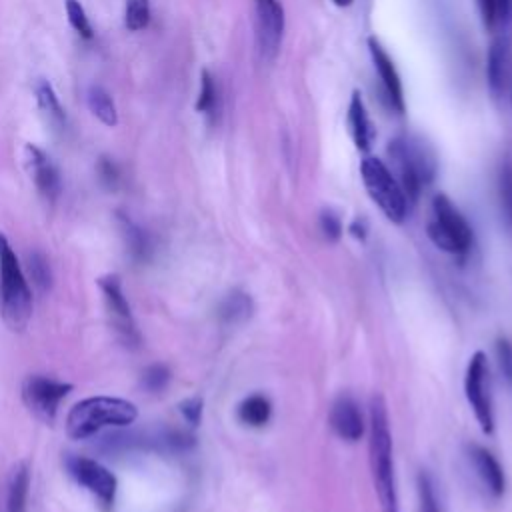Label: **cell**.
Listing matches in <instances>:
<instances>
[{"instance_id": "cell-1", "label": "cell", "mask_w": 512, "mask_h": 512, "mask_svg": "<svg viewBox=\"0 0 512 512\" xmlns=\"http://www.w3.org/2000/svg\"><path fill=\"white\" fill-rule=\"evenodd\" d=\"M368 454L374 490L382 512H400L398 488L392 458V434L388 422L386 402L380 394L370 400V424H368Z\"/></svg>"}, {"instance_id": "cell-2", "label": "cell", "mask_w": 512, "mask_h": 512, "mask_svg": "<svg viewBox=\"0 0 512 512\" xmlns=\"http://www.w3.org/2000/svg\"><path fill=\"white\" fill-rule=\"evenodd\" d=\"M388 156L392 160V174L404 190L410 204H414L420 192L436 178L434 152L414 136H398L388 142Z\"/></svg>"}, {"instance_id": "cell-3", "label": "cell", "mask_w": 512, "mask_h": 512, "mask_svg": "<svg viewBox=\"0 0 512 512\" xmlns=\"http://www.w3.org/2000/svg\"><path fill=\"white\" fill-rule=\"evenodd\" d=\"M134 402L114 396H90L76 402L66 416V432L74 440H84L104 428L128 426L136 420Z\"/></svg>"}, {"instance_id": "cell-4", "label": "cell", "mask_w": 512, "mask_h": 512, "mask_svg": "<svg viewBox=\"0 0 512 512\" xmlns=\"http://www.w3.org/2000/svg\"><path fill=\"white\" fill-rule=\"evenodd\" d=\"M0 308L12 330H24L32 316V290L18 264V258L0 232Z\"/></svg>"}, {"instance_id": "cell-5", "label": "cell", "mask_w": 512, "mask_h": 512, "mask_svg": "<svg viewBox=\"0 0 512 512\" xmlns=\"http://www.w3.org/2000/svg\"><path fill=\"white\" fill-rule=\"evenodd\" d=\"M426 232L436 248L452 256H466L474 244L472 226L446 194L432 198Z\"/></svg>"}, {"instance_id": "cell-6", "label": "cell", "mask_w": 512, "mask_h": 512, "mask_svg": "<svg viewBox=\"0 0 512 512\" xmlns=\"http://www.w3.org/2000/svg\"><path fill=\"white\" fill-rule=\"evenodd\" d=\"M360 176L368 196L384 212V216L396 224L404 222L410 202L390 168L380 158L366 156L360 162Z\"/></svg>"}, {"instance_id": "cell-7", "label": "cell", "mask_w": 512, "mask_h": 512, "mask_svg": "<svg viewBox=\"0 0 512 512\" xmlns=\"http://www.w3.org/2000/svg\"><path fill=\"white\" fill-rule=\"evenodd\" d=\"M464 392L482 432L492 434L494 408H492V394H490V372H488V358L482 350L470 356V362L466 366V376H464Z\"/></svg>"}, {"instance_id": "cell-8", "label": "cell", "mask_w": 512, "mask_h": 512, "mask_svg": "<svg viewBox=\"0 0 512 512\" xmlns=\"http://www.w3.org/2000/svg\"><path fill=\"white\" fill-rule=\"evenodd\" d=\"M66 468L80 486H84L90 494L96 496L104 510H110L114 506L118 480L104 464L92 458L70 454L66 456Z\"/></svg>"}, {"instance_id": "cell-9", "label": "cell", "mask_w": 512, "mask_h": 512, "mask_svg": "<svg viewBox=\"0 0 512 512\" xmlns=\"http://www.w3.org/2000/svg\"><path fill=\"white\" fill-rule=\"evenodd\" d=\"M98 286L104 294L106 310L110 314V320H112V326H114L118 338L128 348H138L142 338H140V330L134 322L128 298L124 296L120 276L118 274H106V276L98 278Z\"/></svg>"}, {"instance_id": "cell-10", "label": "cell", "mask_w": 512, "mask_h": 512, "mask_svg": "<svg viewBox=\"0 0 512 512\" xmlns=\"http://www.w3.org/2000/svg\"><path fill=\"white\" fill-rule=\"evenodd\" d=\"M72 390V384L60 382L50 376L34 374L28 376L22 384V398L24 404L32 414H36L44 422H52L58 414L60 402Z\"/></svg>"}, {"instance_id": "cell-11", "label": "cell", "mask_w": 512, "mask_h": 512, "mask_svg": "<svg viewBox=\"0 0 512 512\" xmlns=\"http://www.w3.org/2000/svg\"><path fill=\"white\" fill-rule=\"evenodd\" d=\"M256 22V44L264 62L278 54L284 36V8L280 0H252Z\"/></svg>"}, {"instance_id": "cell-12", "label": "cell", "mask_w": 512, "mask_h": 512, "mask_svg": "<svg viewBox=\"0 0 512 512\" xmlns=\"http://www.w3.org/2000/svg\"><path fill=\"white\" fill-rule=\"evenodd\" d=\"M330 428L344 442H358L364 436V418L358 402L350 394H340L334 398L328 416Z\"/></svg>"}, {"instance_id": "cell-13", "label": "cell", "mask_w": 512, "mask_h": 512, "mask_svg": "<svg viewBox=\"0 0 512 512\" xmlns=\"http://www.w3.org/2000/svg\"><path fill=\"white\" fill-rule=\"evenodd\" d=\"M24 158H26V164L30 168V174L34 178L38 192L48 202H54L62 190V178H60L58 166L50 160V156L44 150H40L34 144H26Z\"/></svg>"}, {"instance_id": "cell-14", "label": "cell", "mask_w": 512, "mask_h": 512, "mask_svg": "<svg viewBox=\"0 0 512 512\" xmlns=\"http://www.w3.org/2000/svg\"><path fill=\"white\" fill-rule=\"evenodd\" d=\"M368 50H370V56H372L374 70L378 72L382 88H384V92L390 100V106L398 112H404V90H402L400 74H398L392 58L388 56V52L384 50L380 40L374 38V36L368 38Z\"/></svg>"}, {"instance_id": "cell-15", "label": "cell", "mask_w": 512, "mask_h": 512, "mask_svg": "<svg viewBox=\"0 0 512 512\" xmlns=\"http://www.w3.org/2000/svg\"><path fill=\"white\" fill-rule=\"evenodd\" d=\"M466 454H468L470 466L474 468L476 476L486 486V490L492 496L500 498L506 490V474H504V468L500 466V462L496 460V456L480 444H468Z\"/></svg>"}, {"instance_id": "cell-16", "label": "cell", "mask_w": 512, "mask_h": 512, "mask_svg": "<svg viewBox=\"0 0 512 512\" xmlns=\"http://www.w3.org/2000/svg\"><path fill=\"white\" fill-rule=\"evenodd\" d=\"M510 60H512V42L510 36L500 34L490 50H488V60H486V76H488V86L492 94L500 96L502 90L506 88L508 76H510Z\"/></svg>"}, {"instance_id": "cell-17", "label": "cell", "mask_w": 512, "mask_h": 512, "mask_svg": "<svg viewBox=\"0 0 512 512\" xmlns=\"http://www.w3.org/2000/svg\"><path fill=\"white\" fill-rule=\"evenodd\" d=\"M348 128L350 136L360 152H368L374 140V126L370 122V116L366 112L364 100L358 92L352 94L350 106H348Z\"/></svg>"}, {"instance_id": "cell-18", "label": "cell", "mask_w": 512, "mask_h": 512, "mask_svg": "<svg viewBox=\"0 0 512 512\" xmlns=\"http://www.w3.org/2000/svg\"><path fill=\"white\" fill-rule=\"evenodd\" d=\"M116 218H118V226H120V232H122V238L126 242L130 256L136 262H146L152 254V240H150L148 232L142 230L130 216H126L122 212H118Z\"/></svg>"}, {"instance_id": "cell-19", "label": "cell", "mask_w": 512, "mask_h": 512, "mask_svg": "<svg viewBox=\"0 0 512 512\" xmlns=\"http://www.w3.org/2000/svg\"><path fill=\"white\" fill-rule=\"evenodd\" d=\"M272 416V404L264 394H250L238 404V420L246 426L260 428L268 424Z\"/></svg>"}, {"instance_id": "cell-20", "label": "cell", "mask_w": 512, "mask_h": 512, "mask_svg": "<svg viewBox=\"0 0 512 512\" xmlns=\"http://www.w3.org/2000/svg\"><path fill=\"white\" fill-rule=\"evenodd\" d=\"M86 102L90 112L106 126H116L118 124V112H116V104L112 100V96L108 94L106 88H102L100 84H92L86 92Z\"/></svg>"}, {"instance_id": "cell-21", "label": "cell", "mask_w": 512, "mask_h": 512, "mask_svg": "<svg viewBox=\"0 0 512 512\" xmlns=\"http://www.w3.org/2000/svg\"><path fill=\"white\" fill-rule=\"evenodd\" d=\"M250 314H252V298L240 290L226 294L218 308V316L226 324L244 322L246 318H250Z\"/></svg>"}, {"instance_id": "cell-22", "label": "cell", "mask_w": 512, "mask_h": 512, "mask_svg": "<svg viewBox=\"0 0 512 512\" xmlns=\"http://www.w3.org/2000/svg\"><path fill=\"white\" fill-rule=\"evenodd\" d=\"M28 488H30V470L22 462L12 472V480H10V488H8L6 512H26Z\"/></svg>"}, {"instance_id": "cell-23", "label": "cell", "mask_w": 512, "mask_h": 512, "mask_svg": "<svg viewBox=\"0 0 512 512\" xmlns=\"http://www.w3.org/2000/svg\"><path fill=\"white\" fill-rule=\"evenodd\" d=\"M418 488V512H444L438 484L428 470H420L416 478Z\"/></svg>"}, {"instance_id": "cell-24", "label": "cell", "mask_w": 512, "mask_h": 512, "mask_svg": "<svg viewBox=\"0 0 512 512\" xmlns=\"http://www.w3.org/2000/svg\"><path fill=\"white\" fill-rule=\"evenodd\" d=\"M34 92H36V100H38L40 110H42L54 124L64 126V124H66V112H64V108H62V104H60V100H58V96H56L52 84H50L48 80H38Z\"/></svg>"}, {"instance_id": "cell-25", "label": "cell", "mask_w": 512, "mask_h": 512, "mask_svg": "<svg viewBox=\"0 0 512 512\" xmlns=\"http://www.w3.org/2000/svg\"><path fill=\"white\" fill-rule=\"evenodd\" d=\"M498 200L504 226L512 236V162H504L498 172Z\"/></svg>"}, {"instance_id": "cell-26", "label": "cell", "mask_w": 512, "mask_h": 512, "mask_svg": "<svg viewBox=\"0 0 512 512\" xmlns=\"http://www.w3.org/2000/svg\"><path fill=\"white\" fill-rule=\"evenodd\" d=\"M150 22V2L148 0H126L124 26L130 32L144 30Z\"/></svg>"}, {"instance_id": "cell-27", "label": "cell", "mask_w": 512, "mask_h": 512, "mask_svg": "<svg viewBox=\"0 0 512 512\" xmlns=\"http://www.w3.org/2000/svg\"><path fill=\"white\" fill-rule=\"evenodd\" d=\"M28 272L32 276V282L38 290L46 292L52 286V270L42 252H32L28 254Z\"/></svg>"}, {"instance_id": "cell-28", "label": "cell", "mask_w": 512, "mask_h": 512, "mask_svg": "<svg viewBox=\"0 0 512 512\" xmlns=\"http://www.w3.org/2000/svg\"><path fill=\"white\" fill-rule=\"evenodd\" d=\"M216 108V84L208 70H202L200 76V94L196 100V110L204 114H214Z\"/></svg>"}, {"instance_id": "cell-29", "label": "cell", "mask_w": 512, "mask_h": 512, "mask_svg": "<svg viewBox=\"0 0 512 512\" xmlns=\"http://www.w3.org/2000/svg\"><path fill=\"white\" fill-rule=\"evenodd\" d=\"M66 14H68V20L72 24V28L86 40H90L94 36L92 32V26H90V20L82 8V4L78 0H66Z\"/></svg>"}, {"instance_id": "cell-30", "label": "cell", "mask_w": 512, "mask_h": 512, "mask_svg": "<svg viewBox=\"0 0 512 512\" xmlns=\"http://www.w3.org/2000/svg\"><path fill=\"white\" fill-rule=\"evenodd\" d=\"M170 382V370L164 364H152L142 374V386L148 392H162Z\"/></svg>"}, {"instance_id": "cell-31", "label": "cell", "mask_w": 512, "mask_h": 512, "mask_svg": "<svg viewBox=\"0 0 512 512\" xmlns=\"http://www.w3.org/2000/svg\"><path fill=\"white\" fill-rule=\"evenodd\" d=\"M96 170H98V178H100L104 188H108V190H116L118 188V184H120V170H118V166H116V162L112 158L100 156Z\"/></svg>"}, {"instance_id": "cell-32", "label": "cell", "mask_w": 512, "mask_h": 512, "mask_svg": "<svg viewBox=\"0 0 512 512\" xmlns=\"http://www.w3.org/2000/svg\"><path fill=\"white\" fill-rule=\"evenodd\" d=\"M320 230H322V234L328 240L336 242L342 236V222H340L338 214H334L332 210H322V214H320Z\"/></svg>"}, {"instance_id": "cell-33", "label": "cell", "mask_w": 512, "mask_h": 512, "mask_svg": "<svg viewBox=\"0 0 512 512\" xmlns=\"http://www.w3.org/2000/svg\"><path fill=\"white\" fill-rule=\"evenodd\" d=\"M202 406H204L202 398H198V396L186 398V400L180 402V414L184 416V420H186L188 424L196 426V424L200 422V418H202Z\"/></svg>"}, {"instance_id": "cell-34", "label": "cell", "mask_w": 512, "mask_h": 512, "mask_svg": "<svg viewBox=\"0 0 512 512\" xmlns=\"http://www.w3.org/2000/svg\"><path fill=\"white\" fill-rule=\"evenodd\" d=\"M496 352L502 374L512 382V344L506 338H500L496 344Z\"/></svg>"}, {"instance_id": "cell-35", "label": "cell", "mask_w": 512, "mask_h": 512, "mask_svg": "<svg viewBox=\"0 0 512 512\" xmlns=\"http://www.w3.org/2000/svg\"><path fill=\"white\" fill-rule=\"evenodd\" d=\"M350 232H352L356 238L364 240V236H366V224H364L362 220H354V222L350 224Z\"/></svg>"}, {"instance_id": "cell-36", "label": "cell", "mask_w": 512, "mask_h": 512, "mask_svg": "<svg viewBox=\"0 0 512 512\" xmlns=\"http://www.w3.org/2000/svg\"><path fill=\"white\" fill-rule=\"evenodd\" d=\"M334 4H336V6H350L352 0H334Z\"/></svg>"}]
</instances>
